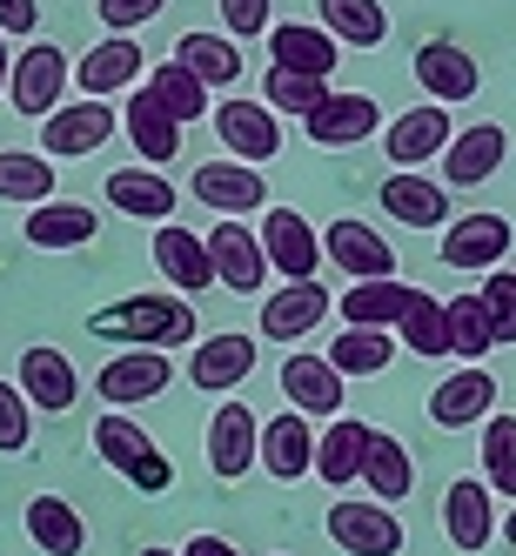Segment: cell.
Returning a JSON list of instances; mask_svg holds the SVG:
<instances>
[{"label":"cell","instance_id":"1","mask_svg":"<svg viewBox=\"0 0 516 556\" xmlns=\"http://www.w3.org/2000/svg\"><path fill=\"white\" fill-rule=\"evenodd\" d=\"M88 329L108 342H128V349H181L194 336V308L188 295H128V302L95 308Z\"/></svg>","mask_w":516,"mask_h":556},{"label":"cell","instance_id":"14","mask_svg":"<svg viewBox=\"0 0 516 556\" xmlns=\"http://www.w3.org/2000/svg\"><path fill=\"white\" fill-rule=\"evenodd\" d=\"M141 67H148V54H141L135 34H108L101 48H88L81 61H74V88H81L88 101H108V94H128L141 81Z\"/></svg>","mask_w":516,"mask_h":556},{"label":"cell","instance_id":"52","mask_svg":"<svg viewBox=\"0 0 516 556\" xmlns=\"http://www.w3.org/2000/svg\"><path fill=\"white\" fill-rule=\"evenodd\" d=\"M503 543H509V549H516V509H509V516H503Z\"/></svg>","mask_w":516,"mask_h":556},{"label":"cell","instance_id":"51","mask_svg":"<svg viewBox=\"0 0 516 556\" xmlns=\"http://www.w3.org/2000/svg\"><path fill=\"white\" fill-rule=\"evenodd\" d=\"M8 74H14V54H8V34H0V94H8Z\"/></svg>","mask_w":516,"mask_h":556},{"label":"cell","instance_id":"53","mask_svg":"<svg viewBox=\"0 0 516 556\" xmlns=\"http://www.w3.org/2000/svg\"><path fill=\"white\" fill-rule=\"evenodd\" d=\"M141 556H181V549H141Z\"/></svg>","mask_w":516,"mask_h":556},{"label":"cell","instance_id":"48","mask_svg":"<svg viewBox=\"0 0 516 556\" xmlns=\"http://www.w3.org/2000/svg\"><path fill=\"white\" fill-rule=\"evenodd\" d=\"M168 0H101V21H108V34H135L141 21H154Z\"/></svg>","mask_w":516,"mask_h":556},{"label":"cell","instance_id":"39","mask_svg":"<svg viewBox=\"0 0 516 556\" xmlns=\"http://www.w3.org/2000/svg\"><path fill=\"white\" fill-rule=\"evenodd\" d=\"M395 342H403L410 355H423V363H436V355H450V308L410 289V308H403V323H395Z\"/></svg>","mask_w":516,"mask_h":556},{"label":"cell","instance_id":"40","mask_svg":"<svg viewBox=\"0 0 516 556\" xmlns=\"http://www.w3.org/2000/svg\"><path fill=\"white\" fill-rule=\"evenodd\" d=\"M148 88H154V101H162V108L175 114L181 128H194L202 114H215V101H209V81H194V74H188L181 61H162V67L148 74Z\"/></svg>","mask_w":516,"mask_h":556},{"label":"cell","instance_id":"42","mask_svg":"<svg viewBox=\"0 0 516 556\" xmlns=\"http://www.w3.org/2000/svg\"><path fill=\"white\" fill-rule=\"evenodd\" d=\"M336 88L323 81V74H295V67H268V81H262V101L275 114H295V122H309L315 108H323Z\"/></svg>","mask_w":516,"mask_h":556},{"label":"cell","instance_id":"2","mask_svg":"<svg viewBox=\"0 0 516 556\" xmlns=\"http://www.w3.org/2000/svg\"><path fill=\"white\" fill-rule=\"evenodd\" d=\"M95 450H101V463H108L114 476H128V483H135L141 496H162V490L175 483L168 456L154 450V435H148L128 409H108V416L95 422Z\"/></svg>","mask_w":516,"mask_h":556},{"label":"cell","instance_id":"49","mask_svg":"<svg viewBox=\"0 0 516 556\" xmlns=\"http://www.w3.org/2000/svg\"><path fill=\"white\" fill-rule=\"evenodd\" d=\"M34 27H41V0H0V34H14V41H27Z\"/></svg>","mask_w":516,"mask_h":556},{"label":"cell","instance_id":"10","mask_svg":"<svg viewBox=\"0 0 516 556\" xmlns=\"http://www.w3.org/2000/svg\"><path fill=\"white\" fill-rule=\"evenodd\" d=\"M262 255H268V268L282 275V282H309V275L323 268V235H315L309 215H295V208H268L262 215Z\"/></svg>","mask_w":516,"mask_h":556},{"label":"cell","instance_id":"45","mask_svg":"<svg viewBox=\"0 0 516 556\" xmlns=\"http://www.w3.org/2000/svg\"><path fill=\"white\" fill-rule=\"evenodd\" d=\"M476 295H483V308H490V329H496V342L509 349V342H516V268H490Z\"/></svg>","mask_w":516,"mask_h":556},{"label":"cell","instance_id":"11","mask_svg":"<svg viewBox=\"0 0 516 556\" xmlns=\"http://www.w3.org/2000/svg\"><path fill=\"white\" fill-rule=\"evenodd\" d=\"M450 148V108L443 101H423V108H403L395 122L382 128V154L395 168H423V162H443Z\"/></svg>","mask_w":516,"mask_h":556},{"label":"cell","instance_id":"28","mask_svg":"<svg viewBox=\"0 0 516 556\" xmlns=\"http://www.w3.org/2000/svg\"><path fill=\"white\" fill-rule=\"evenodd\" d=\"M382 208L403 222V228H443L456 208H450V188L443 181H429V175H416V168H395L389 181H382Z\"/></svg>","mask_w":516,"mask_h":556},{"label":"cell","instance_id":"25","mask_svg":"<svg viewBox=\"0 0 516 556\" xmlns=\"http://www.w3.org/2000/svg\"><path fill=\"white\" fill-rule=\"evenodd\" d=\"M21 395L34 409H48V416H61V409H74L81 403V376H74V363L61 349H21Z\"/></svg>","mask_w":516,"mask_h":556},{"label":"cell","instance_id":"46","mask_svg":"<svg viewBox=\"0 0 516 556\" xmlns=\"http://www.w3.org/2000/svg\"><path fill=\"white\" fill-rule=\"evenodd\" d=\"M27 443H34V403L14 382H0V456H21Z\"/></svg>","mask_w":516,"mask_h":556},{"label":"cell","instance_id":"19","mask_svg":"<svg viewBox=\"0 0 516 556\" xmlns=\"http://www.w3.org/2000/svg\"><path fill=\"white\" fill-rule=\"evenodd\" d=\"M509 242H516V228H509L503 215H456L450 235H443V268H476V275H490V268H503Z\"/></svg>","mask_w":516,"mask_h":556},{"label":"cell","instance_id":"23","mask_svg":"<svg viewBox=\"0 0 516 556\" xmlns=\"http://www.w3.org/2000/svg\"><path fill=\"white\" fill-rule=\"evenodd\" d=\"M503 162H509V128H496V122H476V128L450 135V148H443L450 188H483Z\"/></svg>","mask_w":516,"mask_h":556},{"label":"cell","instance_id":"38","mask_svg":"<svg viewBox=\"0 0 516 556\" xmlns=\"http://www.w3.org/2000/svg\"><path fill=\"white\" fill-rule=\"evenodd\" d=\"M0 202H21V208L54 202V162H48V154L0 148Z\"/></svg>","mask_w":516,"mask_h":556},{"label":"cell","instance_id":"16","mask_svg":"<svg viewBox=\"0 0 516 556\" xmlns=\"http://www.w3.org/2000/svg\"><path fill=\"white\" fill-rule=\"evenodd\" d=\"M168 376H175L168 349H128V355H114L95 382L108 395V409H135V403H154V395L168 389Z\"/></svg>","mask_w":516,"mask_h":556},{"label":"cell","instance_id":"12","mask_svg":"<svg viewBox=\"0 0 516 556\" xmlns=\"http://www.w3.org/2000/svg\"><path fill=\"white\" fill-rule=\"evenodd\" d=\"M496 416V376L483 363H463L456 376H443L429 389V422L436 429H469V422H490Z\"/></svg>","mask_w":516,"mask_h":556},{"label":"cell","instance_id":"26","mask_svg":"<svg viewBox=\"0 0 516 556\" xmlns=\"http://www.w3.org/2000/svg\"><path fill=\"white\" fill-rule=\"evenodd\" d=\"M262 469L275 483H302L315 476V429L302 409H282L275 422H262Z\"/></svg>","mask_w":516,"mask_h":556},{"label":"cell","instance_id":"3","mask_svg":"<svg viewBox=\"0 0 516 556\" xmlns=\"http://www.w3.org/2000/svg\"><path fill=\"white\" fill-rule=\"evenodd\" d=\"M329 543L349 549V556H403L410 530H403V516H395V503L342 496V503L329 509Z\"/></svg>","mask_w":516,"mask_h":556},{"label":"cell","instance_id":"6","mask_svg":"<svg viewBox=\"0 0 516 556\" xmlns=\"http://www.w3.org/2000/svg\"><path fill=\"white\" fill-rule=\"evenodd\" d=\"M262 463V422L242 395H228V403L209 416V469L222 483H242V476Z\"/></svg>","mask_w":516,"mask_h":556},{"label":"cell","instance_id":"31","mask_svg":"<svg viewBox=\"0 0 516 556\" xmlns=\"http://www.w3.org/2000/svg\"><path fill=\"white\" fill-rule=\"evenodd\" d=\"M108 202L122 208L128 222H154V228H162L175 215V181L162 168H114L108 175Z\"/></svg>","mask_w":516,"mask_h":556},{"label":"cell","instance_id":"4","mask_svg":"<svg viewBox=\"0 0 516 556\" xmlns=\"http://www.w3.org/2000/svg\"><path fill=\"white\" fill-rule=\"evenodd\" d=\"M67 81H74V67H67V48H54V41H27L21 54H14V74H8V101L21 108V114H48L61 108V94H67Z\"/></svg>","mask_w":516,"mask_h":556},{"label":"cell","instance_id":"17","mask_svg":"<svg viewBox=\"0 0 516 556\" xmlns=\"http://www.w3.org/2000/svg\"><path fill=\"white\" fill-rule=\"evenodd\" d=\"M188 188H194V202L215 208V215H255V208H268V181L249 162H202Z\"/></svg>","mask_w":516,"mask_h":556},{"label":"cell","instance_id":"34","mask_svg":"<svg viewBox=\"0 0 516 556\" xmlns=\"http://www.w3.org/2000/svg\"><path fill=\"white\" fill-rule=\"evenodd\" d=\"M27 536L41 543L48 556H81V549H88V523H81V509L61 503V496H34V503H27Z\"/></svg>","mask_w":516,"mask_h":556},{"label":"cell","instance_id":"29","mask_svg":"<svg viewBox=\"0 0 516 556\" xmlns=\"http://www.w3.org/2000/svg\"><path fill=\"white\" fill-rule=\"evenodd\" d=\"M302 128H309L315 148H355V141H369V135L382 128V108H376L369 94H329Z\"/></svg>","mask_w":516,"mask_h":556},{"label":"cell","instance_id":"44","mask_svg":"<svg viewBox=\"0 0 516 556\" xmlns=\"http://www.w3.org/2000/svg\"><path fill=\"white\" fill-rule=\"evenodd\" d=\"M483 483L516 503V416H490L483 422Z\"/></svg>","mask_w":516,"mask_h":556},{"label":"cell","instance_id":"33","mask_svg":"<svg viewBox=\"0 0 516 556\" xmlns=\"http://www.w3.org/2000/svg\"><path fill=\"white\" fill-rule=\"evenodd\" d=\"M410 308V282L395 275H376V282H349L342 289V323L349 329H395Z\"/></svg>","mask_w":516,"mask_h":556},{"label":"cell","instance_id":"7","mask_svg":"<svg viewBox=\"0 0 516 556\" xmlns=\"http://www.w3.org/2000/svg\"><path fill=\"white\" fill-rule=\"evenodd\" d=\"M215 135H222V148L235 154V162H275V148H282V122H275V108L268 101H242V94H228L215 114Z\"/></svg>","mask_w":516,"mask_h":556},{"label":"cell","instance_id":"37","mask_svg":"<svg viewBox=\"0 0 516 556\" xmlns=\"http://www.w3.org/2000/svg\"><path fill=\"white\" fill-rule=\"evenodd\" d=\"M363 490L376 503H403L416 490V456L395 443L389 429H376V443H369V463H363Z\"/></svg>","mask_w":516,"mask_h":556},{"label":"cell","instance_id":"50","mask_svg":"<svg viewBox=\"0 0 516 556\" xmlns=\"http://www.w3.org/2000/svg\"><path fill=\"white\" fill-rule=\"evenodd\" d=\"M181 556H242V549H235L228 536H209V530H202V536H188V543H181Z\"/></svg>","mask_w":516,"mask_h":556},{"label":"cell","instance_id":"47","mask_svg":"<svg viewBox=\"0 0 516 556\" xmlns=\"http://www.w3.org/2000/svg\"><path fill=\"white\" fill-rule=\"evenodd\" d=\"M222 21H228V41H255V34H268V0H215Z\"/></svg>","mask_w":516,"mask_h":556},{"label":"cell","instance_id":"32","mask_svg":"<svg viewBox=\"0 0 516 556\" xmlns=\"http://www.w3.org/2000/svg\"><path fill=\"white\" fill-rule=\"evenodd\" d=\"M128 141L141 162H175L181 154V122L154 101V88H128Z\"/></svg>","mask_w":516,"mask_h":556},{"label":"cell","instance_id":"8","mask_svg":"<svg viewBox=\"0 0 516 556\" xmlns=\"http://www.w3.org/2000/svg\"><path fill=\"white\" fill-rule=\"evenodd\" d=\"M323 262H336L349 282H376V275H395V249L382 242V228H369L363 215H336L323 228Z\"/></svg>","mask_w":516,"mask_h":556},{"label":"cell","instance_id":"9","mask_svg":"<svg viewBox=\"0 0 516 556\" xmlns=\"http://www.w3.org/2000/svg\"><path fill=\"white\" fill-rule=\"evenodd\" d=\"M209 262H215V282L228 295H255L268 282V255H262V235L242 228V215H222L209 228Z\"/></svg>","mask_w":516,"mask_h":556},{"label":"cell","instance_id":"43","mask_svg":"<svg viewBox=\"0 0 516 556\" xmlns=\"http://www.w3.org/2000/svg\"><path fill=\"white\" fill-rule=\"evenodd\" d=\"M450 355H463V363H483V355L496 349V329H490V308L483 295H450Z\"/></svg>","mask_w":516,"mask_h":556},{"label":"cell","instance_id":"30","mask_svg":"<svg viewBox=\"0 0 516 556\" xmlns=\"http://www.w3.org/2000/svg\"><path fill=\"white\" fill-rule=\"evenodd\" d=\"M21 235L34 249H88L95 235H101V215L88 208V202H41V208H27V222H21Z\"/></svg>","mask_w":516,"mask_h":556},{"label":"cell","instance_id":"35","mask_svg":"<svg viewBox=\"0 0 516 556\" xmlns=\"http://www.w3.org/2000/svg\"><path fill=\"white\" fill-rule=\"evenodd\" d=\"M315 14H323V27L342 48H382L389 41V8L382 0H315Z\"/></svg>","mask_w":516,"mask_h":556},{"label":"cell","instance_id":"5","mask_svg":"<svg viewBox=\"0 0 516 556\" xmlns=\"http://www.w3.org/2000/svg\"><path fill=\"white\" fill-rule=\"evenodd\" d=\"M114 128H122V114H114L108 101H61L48 122H41V154L48 162H81V154H95V148H108L114 141Z\"/></svg>","mask_w":516,"mask_h":556},{"label":"cell","instance_id":"27","mask_svg":"<svg viewBox=\"0 0 516 556\" xmlns=\"http://www.w3.org/2000/svg\"><path fill=\"white\" fill-rule=\"evenodd\" d=\"M268 54H275V67H295V74H323V81H336V67H342V41H336L329 27H309V21L268 27Z\"/></svg>","mask_w":516,"mask_h":556},{"label":"cell","instance_id":"13","mask_svg":"<svg viewBox=\"0 0 516 556\" xmlns=\"http://www.w3.org/2000/svg\"><path fill=\"white\" fill-rule=\"evenodd\" d=\"M443 536L463 556L496 543V490L483 483V476H456V483H450V496H443Z\"/></svg>","mask_w":516,"mask_h":556},{"label":"cell","instance_id":"41","mask_svg":"<svg viewBox=\"0 0 516 556\" xmlns=\"http://www.w3.org/2000/svg\"><path fill=\"white\" fill-rule=\"evenodd\" d=\"M329 363H336L349 382H355V376H382V369L395 363V336H389V329H349V323H342Z\"/></svg>","mask_w":516,"mask_h":556},{"label":"cell","instance_id":"22","mask_svg":"<svg viewBox=\"0 0 516 556\" xmlns=\"http://www.w3.org/2000/svg\"><path fill=\"white\" fill-rule=\"evenodd\" d=\"M342 369L329 363V355H309L295 349L289 363H282V403L302 409V416H342Z\"/></svg>","mask_w":516,"mask_h":556},{"label":"cell","instance_id":"24","mask_svg":"<svg viewBox=\"0 0 516 556\" xmlns=\"http://www.w3.org/2000/svg\"><path fill=\"white\" fill-rule=\"evenodd\" d=\"M255 376V336H209V342H194L188 355V382L194 389H209V395H228V389H242Z\"/></svg>","mask_w":516,"mask_h":556},{"label":"cell","instance_id":"18","mask_svg":"<svg viewBox=\"0 0 516 556\" xmlns=\"http://www.w3.org/2000/svg\"><path fill=\"white\" fill-rule=\"evenodd\" d=\"M416 88H423V101L463 108L476 88H483V67H476V54H463L456 41H429V48H416Z\"/></svg>","mask_w":516,"mask_h":556},{"label":"cell","instance_id":"36","mask_svg":"<svg viewBox=\"0 0 516 556\" xmlns=\"http://www.w3.org/2000/svg\"><path fill=\"white\" fill-rule=\"evenodd\" d=\"M242 41H228V34H181L175 41V61L194 74V81H209V88H235L242 81V54H235Z\"/></svg>","mask_w":516,"mask_h":556},{"label":"cell","instance_id":"15","mask_svg":"<svg viewBox=\"0 0 516 556\" xmlns=\"http://www.w3.org/2000/svg\"><path fill=\"white\" fill-rule=\"evenodd\" d=\"M369 443H376V422H363V416H329V429H315V476H323L329 490L363 483Z\"/></svg>","mask_w":516,"mask_h":556},{"label":"cell","instance_id":"21","mask_svg":"<svg viewBox=\"0 0 516 556\" xmlns=\"http://www.w3.org/2000/svg\"><path fill=\"white\" fill-rule=\"evenodd\" d=\"M329 308H336V295L315 282V275H309V282H282L262 302V336L268 342H302L315 323H329Z\"/></svg>","mask_w":516,"mask_h":556},{"label":"cell","instance_id":"20","mask_svg":"<svg viewBox=\"0 0 516 556\" xmlns=\"http://www.w3.org/2000/svg\"><path fill=\"white\" fill-rule=\"evenodd\" d=\"M154 268H162V282H168V289H181V295L215 289L209 235H188L181 222H162V228H154Z\"/></svg>","mask_w":516,"mask_h":556}]
</instances>
